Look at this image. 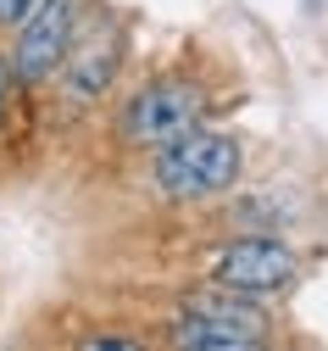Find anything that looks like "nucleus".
Returning a JSON list of instances; mask_svg holds the SVG:
<instances>
[{"label": "nucleus", "instance_id": "nucleus-6", "mask_svg": "<svg viewBox=\"0 0 328 351\" xmlns=\"http://www.w3.org/2000/svg\"><path fill=\"white\" fill-rule=\"evenodd\" d=\"M173 346L178 351H267L262 335H245V329L217 324V318H195V313H184L173 324Z\"/></svg>", "mask_w": 328, "mask_h": 351}, {"label": "nucleus", "instance_id": "nucleus-5", "mask_svg": "<svg viewBox=\"0 0 328 351\" xmlns=\"http://www.w3.org/2000/svg\"><path fill=\"white\" fill-rule=\"evenodd\" d=\"M112 73H117V34H112V28H95V34H84L78 45L67 51V62H62V90H67L73 106H84V101H95L106 84H112Z\"/></svg>", "mask_w": 328, "mask_h": 351}, {"label": "nucleus", "instance_id": "nucleus-3", "mask_svg": "<svg viewBox=\"0 0 328 351\" xmlns=\"http://www.w3.org/2000/svg\"><path fill=\"white\" fill-rule=\"evenodd\" d=\"M73 51V0H39L34 17L23 23L17 34V51H12V67L17 78H45V73H56Z\"/></svg>", "mask_w": 328, "mask_h": 351}, {"label": "nucleus", "instance_id": "nucleus-7", "mask_svg": "<svg viewBox=\"0 0 328 351\" xmlns=\"http://www.w3.org/2000/svg\"><path fill=\"white\" fill-rule=\"evenodd\" d=\"M184 313H195V318H217V324H234V329H245V335H262V313L245 301H228V295H195Z\"/></svg>", "mask_w": 328, "mask_h": 351}, {"label": "nucleus", "instance_id": "nucleus-8", "mask_svg": "<svg viewBox=\"0 0 328 351\" xmlns=\"http://www.w3.org/2000/svg\"><path fill=\"white\" fill-rule=\"evenodd\" d=\"M78 351H145L139 340H123V335H89Z\"/></svg>", "mask_w": 328, "mask_h": 351}, {"label": "nucleus", "instance_id": "nucleus-9", "mask_svg": "<svg viewBox=\"0 0 328 351\" xmlns=\"http://www.w3.org/2000/svg\"><path fill=\"white\" fill-rule=\"evenodd\" d=\"M39 0H0V23H28Z\"/></svg>", "mask_w": 328, "mask_h": 351}, {"label": "nucleus", "instance_id": "nucleus-10", "mask_svg": "<svg viewBox=\"0 0 328 351\" xmlns=\"http://www.w3.org/2000/svg\"><path fill=\"white\" fill-rule=\"evenodd\" d=\"M0 90H6V62H0Z\"/></svg>", "mask_w": 328, "mask_h": 351}, {"label": "nucleus", "instance_id": "nucleus-4", "mask_svg": "<svg viewBox=\"0 0 328 351\" xmlns=\"http://www.w3.org/2000/svg\"><path fill=\"white\" fill-rule=\"evenodd\" d=\"M290 274H295V256L278 240H240L217 262V285L240 290V295H267L278 285H290Z\"/></svg>", "mask_w": 328, "mask_h": 351}, {"label": "nucleus", "instance_id": "nucleus-1", "mask_svg": "<svg viewBox=\"0 0 328 351\" xmlns=\"http://www.w3.org/2000/svg\"><path fill=\"white\" fill-rule=\"evenodd\" d=\"M240 179V145L217 128H195L190 140H178L156 156V184L162 195L173 201H201V195H217Z\"/></svg>", "mask_w": 328, "mask_h": 351}, {"label": "nucleus", "instance_id": "nucleus-2", "mask_svg": "<svg viewBox=\"0 0 328 351\" xmlns=\"http://www.w3.org/2000/svg\"><path fill=\"white\" fill-rule=\"evenodd\" d=\"M201 90L195 84H178V78H162V84H145L128 106H123V140L139 145V151H167L178 140H190L201 128Z\"/></svg>", "mask_w": 328, "mask_h": 351}]
</instances>
